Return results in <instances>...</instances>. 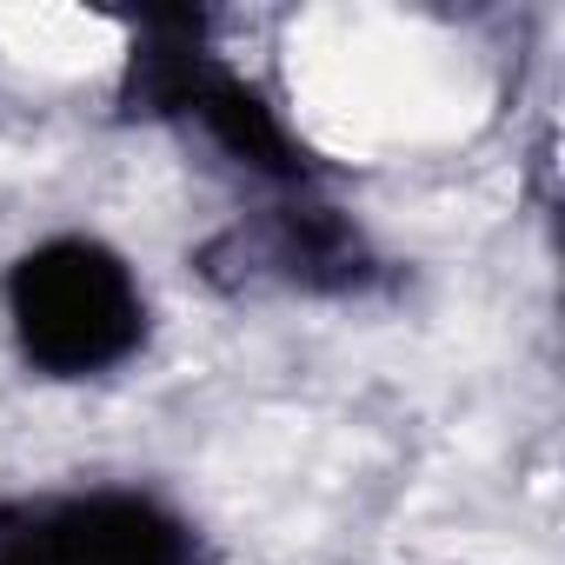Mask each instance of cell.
<instances>
[{
  "label": "cell",
  "instance_id": "277c9868",
  "mask_svg": "<svg viewBox=\"0 0 565 565\" xmlns=\"http://www.w3.org/2000/svg\"><path fill=\"white\" fill-rule=\"evenodd\" d=\"M226 253L239 259V287L266 279V287H294V294H366L380 273L366 233L340 206L307 200V193L259 213L253 226L220 233L200 259H226Z\"/></svg>",
  "mask_w": 565,
  "mask_h": 565
},
{
  "label": "cell",
  "instance_id": "7a4b0ae2",
  "mask_svg": "<svg viewBox=\"0 0 565 565\" xmlns=\"http://www.w3.org/2000/svg\"><path fill=\"white\" fill-rule=\"evenodd\" d=\"M0 307H8L14 353L54 386L120 373L153 327L140 273L100 233L34 239L0 273Z\"/></svg>",
  "mask_w": 565,
  "mask_h": 565
},
{
  "label": "cell",
  "instance_id": "6da1fadb",
  "mask_svg": "<svg viewBox=\"0 0 565 565\" xmlns=\"http://www.w3.org/2000/svg\"><path fill=\"white\" fill-rule=\"evenodd\" d=\"M200 34H206V21L186 14V8L140 14L127 67H120V114L127 120H180L220 160H233L239 173H253L266 186L307 193L320 180L313 147L279 120V107L253 81H239L233 67H220V54Z\"/></svg>",
  "mask_w": 565,
  "mask_h": 565
},
{
  "label": "cell",
  "instance_id": "3957f363",
  "mask_svg": "<svg viewBox=\"0 0 565 565\" xmlns=\"http://www.w3.org/2000/svg\"><path fill=\"white\" fill-rule=\"evenodd\" d=\"M0 565H206L200 525L140 486L0 499Z\"/></svg>",
  "mask_w": 565,
  "mask_h": 565
}]
</instances>
